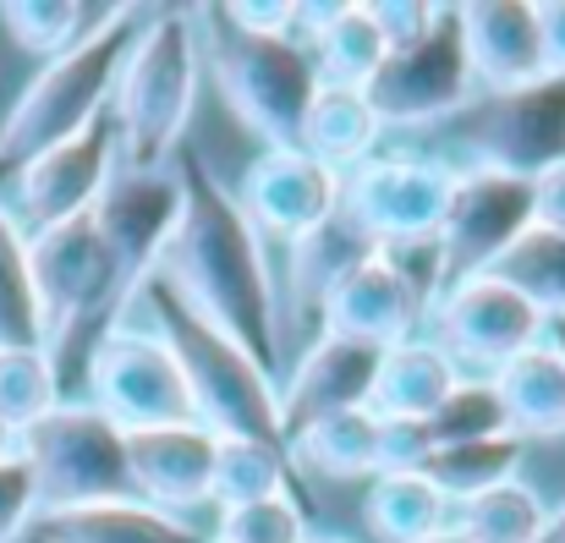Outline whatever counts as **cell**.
<instances>
[{
	"mask_svg": "<svg viewBox=\"0 0 565 543\" xmlns=\"http://www.w3.org/2000/svg\"><path fill=\"white\" fill-rule=\"evenodd\" d=\"M171 171L182 181V225L160 258V275L177 286L198 319H209L220 336H231L269 379L280 368V313L269 291V264L253 220L242 203L209 177L203 155L182 143L171 155Z\"/></svg>",
	"mask_w": 565,
	"mask_h": 543,
	"instance_id": "obj_1",
	"label": "cell"
},
{
	"mask_svg": "<svg viewBox=\"0 0 565 543\" xmlns=\"http://www.w3.org/2000/svg\"><path fill=\"white\" fill-rule=\"evenodd\" d=\"M132 302L149 308V330H154V336L166 341V352L177 358V373H182L188 401H192V417H198L209 434L286 450L280 379H269L231 336H220L209 319H198L160 269L138 286Z\"/></svg>",
	"mask_w": 565,
	"mask_h": 543,
	"instance_id": "obj_2",
	"label": "cell"
},
{
	"mask_svg": "<svg viewBox=\"0 0 565 543\" xmlns=\"http://www.w3.org/2000/svg\"><path fill=\"white\" fill-rule=\"evenodd\" d=\"M198 28L192 11H149L127 44L116 72L110 116L121 132V171H166L171 155L188 143L192 105H198Z\"/></svg>",
	"mask_w": 565,
	"mask_h": 543,
	"instance_id": "obj_3",
	"label": "cell"
},
{
	"mask_svg": "<svg viewBox=\"0 0 565 543\" xmlns=\"http://www.w3.org/2000/svg\"><path fill=\"white\" fill-rule=\"evenodd\" d=\"M143 11L121 6L94 39H83L77 50L44 61L28 88L17 94V105L0 121V181H11L28 160H39L44 149L77 138L83 127H94L110 110L116 94V72L127 61V44L138 33Z\"/></svg>",
	"mask_w": 565,
	"mask_h": 543,
	"instance_id": "obj_4",
	"label": "cell"
},
{
	"mask_svg": "<svg viewBox=\"0 0 565 543\" xmlns=\"http://www.w3.org/2000/svg\"><path fill=\"white\" fill-rule=\"evenodd\" d=\"M192 28H198V55H203L214 88L225 94V105L242 116V127H253L264 138V149H297L308 105L319 94L308 44L242 33L225 17V6L192 11Z\"/></svg>",
	"mask_w": 565,
	"mask_h": 543,
	"instance_id": "obj_5",
	"label": "cell"
},
{
	"mask_svg": "<svg viewBox=\"0 0 565 543\" xmlns=\"http://www.w3.org/2000/svg\"><path fill=\"white\" fill-rule=\"evenodd\" d=\"M17 456L33 472L39 511H72L99 500H132L127 434L88 401L50 406L33 428L17 434Z\"/></svg>",
	"mask_w": 565,
	"mask_h": 543,
	"instance_id": "obj_6",
	"label": "cell"
},
{
	"mask_svg": "<svg viewBox=\"0 0 565 543\" xmlns=\"http://www.w3.org/2000/svg\"><path fill=\"white\" fill-rule=\"evenodd\" d=\"M472 66L461 44V6H434V22L384 55L374 83L363 88L379 127H428L472 105Z\"/></svg>",
	"mask_w": 565,
	"mask_h": 543,
	"instance_id": "obj_7",
	"label": "cell"
},
{
	"mask_svg": "<svg viewBox=\"0 0 565 543\" xmlns=\"http://www.w3.org/2000/svg\"><path fill=\"white\" fill-rule=\"evenodd\" d=\"M83 401L99 406L121 434L198 423L192 417V401H188V384L177 373V358L166 352V341L154 330L127 324V319L94 347L88 379H83Z\"/></svg>",
	"mask_w": 565,
	"mask_h": 543,
	"instance_id": "obj_8",
	"label": "cell"
},
{
	"mask_svg": "<svg viewBox=\"0 0 565 543\" xmlns=\"http://www.w3.org/2000/svg\"><path fill=\"white\" fill-rule=\"evenodd\" d=\"M456 166L439 155H374L352 177H341V214L374 242L439 236V220L456 192Z\"/></svg>",
	"mask_w": 565,
	"mask_h": 543,
	"instance_id": "obj_9",
	"label": "cell"
},
{
	"mask_svg": "<svg viewBox=\"0 0 565 543\" xmlns=\"http://www.w3.org/2000/svg\"><path fill=\"white\" fill-rule=\"evenodd\" d=\"M467 166L533 181L565 155V77H539L527 88L483 94L461 127Z\"/></svg>",
	"mask_w": 565,
	"mask_h": 543,
	"instance_id": "obj_10",
	"label": "cell"
},
{
	"mask_svg": "<svg viewBox=\"0 0 565 543\" xmlns=\"http://www.w3.org/2000/svg\"><path fill=\"white\" fill-rule=\"evenodd\" d=\"M533 231V187L522 177L478 171L461 166L450 209L439 220V258H445V286L494 275V264Z\"/></svg>",
	"mask_w": 565,
	"mask_h": 543,
	"instance_id": "obj_11",
	"label": "cell"
},
{
	"mask_svg": "<svg viewBox=\"0 0 565 543\" xmlns=\"http://www.w3.org/2000/svg\"><path fill=\"white\" fill-rule=\"evenodd\" d=\"M116 166H121V132H116V116L105 110L94 127L44 149L11 177V220L22 225V236H33V231L88 214L105 181L116 177Z\"/></svg>",
	"mask_w": 565,
	"mask_h": 543,
	"instance_id": "obj_12",
	"label": "cell"
},
{
	"mask_svg": "<svg viewBox=\"0 0 565 543\" xmlns=\"http://www.w3.org/2000/svg\"><path fill=\"white\" fill-rule=\"evenodd\" d=\"M550 330V319L500 275H472L445 286L439 308H434V341L445 347V358L456 368H500L516 352L539 347Z\"/></svg>",
	"mask_w": 565,
	"mask_h": 543,
	"instance_id": "obj_13",
	"label": "cell"
},
{
	"mask_svg": "<svg viewBox=\"0 0 565 543\" xmlns=\"http://www.w3.org/2000/svg\"><path fill=\"white\" fill-rule=\"evenodd\" d=\"M88 220H94L127 297H138V286L160 269V258L182 225V181L171 166L166 171H121L116 166L99 203L88 209Z\"/></svg>",
	"mask_w": 565,
	"mask_h": 543,
	"instance_id": "obj_14",
	"label": "cell"
},
{
	"mask_svg": "<svg viewBox=\"0 0 565 543\" xmlns=\"http://www.w3.org/2000/svg\"><path fill=\"white\" fill-rule=\"evenodd\" d=\"M341 209V177L302 149H258L242 171V214L253 231L297 242Z\"/></svg>",
	"mask_w": 565,
	"mask_h": 543,
	"instance_id": "obj_15",
	"label": "cell"
},
{
	"mask_svg": "<svg viewBox=\"0 0 565 543\" xmlns=\"http://www.w3.org/2000/svg\"><path fill=\"white\" fill-rule=\"evenodd\" d=\"M214 445H220V434H209L203 423H171V428L127 434L132 500L171 511V517L203 505L209 489H214Z\"/></svg>",
	"mask_w": 565,
	"mask_h": 543,
	"instance_id": "obj_16",
	"label": "cell"
},
{
	"mask_svg": "<svg viewBox=\"0 0 565 543\" xmlns=\"http://www.w3.org/2000/svg\"><path fill=\"white\" fill-rule=\"evenodd\" d=\"M379 347H363V341H347V336H324L297 358L291 379L280 384V428L286 439L330 412H347V406H369V390H374L379 373Z\"/></svg>",
	"mask_w": 565,
	"mask_h": 543,
	"instance_id": "obj_17",
	"label": "cell"
},
{
	"mask_svg": "<svg viewBox=\"0 0 565 543\" xmlns=\"http://www.w3.org/2000/svg\"><path fill=\"white\" fill-rule=\"evenodd\" d=\"M423 319H428L423 302L412 297V286H406L379 253L369 264H358V269L330 291V302L319 308V330H324V336H347V341H363V347H379V352L412 341Z\"/></svg>",
	"mask_w": 565,
	"mask_h": 543,
	"instance_id": "obj_18",
	"label": "cell"
},
{
	"mask_svg": "<svg viewBox=\"0 0 565 543\" xmlns=\"http://www.w3.org/2000/svg\"><path fill=\"white\" fill-rule=\"evenodd\" d=\"M461 44H467L472 83L483 94H505V88H527V83L550 77L544 44H539V17L522 0L516 6L511 0L461 6Z\"/></svg>",
	"mask_w": 565,
	"mask_h": 543,
	"instance_id": "obj_19",
	"label": "cell"
},
{
	"mask_svg": "<svg viewBox=\"0 0 565 543\" xmlns=\"http://www.w3.org/2000/svg\"><path fill=\"white\" fill-rule=\"evenodd\" d=\"M297 39L313 55L324 88H369L384 66V39L369 6H297Z\"/></svg>",
	"mask_w": 565,
	"mask_h": 543,
	"instance_id": "obj_20",
	"label": "cell"
},
{
	"mask_svg": "<svg viewBox=\"0 0 565 543\" xmlns=\"http://www.w3.org/2000/svg\"><path fill=\"white\" fill-rule=\"evenodd\" d=\"M188 517L154 511L143 500H99V505H72V511H39L28 543H203Z\"/></svg>",
	"mask_w": 565,
	"mask_h": 543,
	"instance_id": "obj_21",
	"label": "cell"
},
{
	"mask_svg": "<svg viewBox=\"0 0 565 543\" xmlns=\"http://www.w3.org/2000/svg\"><path fill=\"white\" fill-rule=\"evenodd\" d=\"M456 384H461V368L445 358V347L434 336L428 341L412 336V341H401L379 358L369 412L379 423H428Z\"/></svg>",
	"mask_w": 565,
	"mask_h": 543,
	"instance_id": "obj_22",
	"label": "cell"
},
{
	"mask_svg": "<svg viewBox=\"0 0 565 543\" xmlns=\"http://www.w3.org/2000/svg\"><path fill=\"white\" fill-rule=\"evenodd\" d=\"M500 406H505V428L527 445V439H555L565 434V358L539 341L511 362H500L489 373Z\"/></svg>",
	"mask_w": 565,
	"mask_h": 543,
	"instance_id": "obj_23",
	"label": "cell"
},
{
	"mask_svg": "<svg viewBox=\"0 0 565 543\" xmlns=\"http://www.w3.org/2000/svg\"><path fill=\"white\" fill-rule=\"evenodd\" d=\"M379 138H384V127H379L369 94H358V88H324V83H319L297 149L313 155L324 171L352 177L358 166H369L379 155Z\"/></svg>",
	"mask_w": 565,
	"mask_h": 543,
	"instance_id": "obj_24",
	"label": "cell"
},
{
	"mask_svg": "<svg viewBox=\"0 0 565 543\" xmlns=\"http://www.w3.org/2000/svg\"><path fill=\"white\" fill-rule=\"evenodd\" d=\"M291 247V302L302 308V313H319L324 302H330V291L358 269V264H369L379 247L335 209L319 231H308V236H297V242H286Z\"/></svg>",
	"mask_w": 565,
	"mask_h": 543,
	"instance_id": "obj_25",
	"label": "cell"
},
{
	"mask_svg": "<svg viewBox=\"0 0 565 543\" xmlns=\"http://www.w3.org/2000/svg\"><path fill=\"white\" fill-rule=\"evenodd\" d=\"M286 456L319 478H379V417L369 406L330 412L286 439Z\"/></svg>",
	"mask_w": 565,
	"mask_h": 543,
	"instance_id": "obj_26",
	"label": "cell"
},
{
	"mask_svg": "<svg viewBox=\"0 0 565 543\" xmlns=\"http://www.w3.org/2000/svg\"><path fill=\"white\" fill-rule=\"evenodd\" d=\"M450 511L456 505L428 483V472H379V478H369L363 517H369V533L384 543H417L428 533H445Z\"/></svg>",
	"mask_w": 565,
	"mask_h": 543,
	"instance_id": "obj_27",
	"label": "cell"
},
{
	"mask_svg": "<svg viewBox=\"0 0 565 543\" xmlns=\"http://www.w3.org/2000/svg\"><path fill=\"white\" fill-rule=\"evenodd\" d=\"M516 461H522V439H516V434H494V439H467V445H439V450H428L423 472H428V483H434L450 505H461V500H472V494H483V489L511 483V478H516Z\"/></svg>",
	"mask_w": 565,
	"mask_h": 543,
	"instance_id": "obj_28",
	"label": "cell"
},
{
	"mask_svg": "<svg viewBox=\"0 0 565 543\" xmlns=\"http://www.w3.org/2000/svg\"><path fill=\"white\" fill-rule=\"evenodd\" d=\"M121 6H72V0H22V6H0V22L6 33L39 55V61H55L66 50H77L83 39H94Z\"/></svg>",
	"mask_w": 565,
	"mask_h": 543,
	"instance_id": "obj_29",
	"label": "cell"
},
{
	"mask_svg": "<svg viewBox=\"0 0 565 543\" xmlns=\"http://www.w3.org/2000/svg\"><path fill=\"white\" fill-rule=\"evenodd\" d=\"M544 522H550V505L516 478L500 489H483L450 511V528L467 543H539Z\"/></svg>",
	"mask_w": 565,
	"mask_h": 543,
	"instance_id": "obj_30",
	"label": "cell"
},
{
	"mask_svg": "<svg viewBox=\"0 0 565 543\" xmlns=\"http://www.w3.org/2000/svg\"><path fill=\"white\" fill-rule=\"evenodd\" d=\"M269 494H291V456L275 445H253V439H220L209 500L225 511V505H253Z\"/></svg>",
	"mask_w": 565,
	"mask_h": 543,
	"instance_id": "obj_31",
	"label": "cell"
},
{
	"mask_svg": "<svg viewBox=\"0 0 565 543\" xmlns=\"http://www.w3.org/2000/svg\"><path fill=\"white\" fill-rule=\"evenodd\" d=\"M500 280H511L550 324L565 319V236L555 231H527L500 264H494Z\"/></svg>",
	"mask_w": 565,
	"mask_h": 543,
	"instance_id": "obj_32",
	"label": "cell"
},
{
	"mask_svg": "<svg viewBox=\"0 0 565 543\" xmlns=\"http://www.w3.org/2000/svg\"><path fill=\"white\" fill-rule=\"evenodd\" d=\"M50 406H61V384L44 347H0V423L22 434Z\"/></svg>",
	"mask_w": 565,
	"mask_h": 543,
	"instance_id": "obj_33",
	"label": "cell"
},
{
	"mask_svg": "<svg viewBox=\"0 0 565 543\" xmlns=\"http://www.w3.org/2000/svg\"><path fill=\"white\" fill-rule=\"evenodd\" d=\"M0 347H39V308L28 280V236L0 203Z\"/></svg>",
	"mask_w": 565,
	"mask_h": 543,
	"instance_id": "obj_34",
	"label": "cell"
},
{
	"mask_svg": "<svg viewBox=\"0 0 565 543\" xmlns=\"http://www.w3.org/2000/svg\"><path fill=\"white\" fill-rule=\"evenodd\" d=\"M494 434H511L494 384L461 373V384H456V390L445 395V406L428 417V439H434V450H439V445H467V439H494Z\"/></svg>",
	"mask_w": 565,
	"mask_h": 543,
	"instance_id": "obj_35",
	"label": "cell"
},
{
	"mask_svg": "<svg viewBox=\"0 0 565 543\" xmlns=\"http://www.w3.org/2000/svg\"><path fill=\"white\" fill-rule=\"evenodd\" d=\"M220 543H302L308 539V511L297 505V494H269L253 505H225L214 533Z\"/></svg>",
	"mask_w": 565,
	"mask_h": 543,
	"instance_id": "obj_36",
	"label": "cell"
},
{
	"mask_svg": "<svg viewBox=\"0 0 565 543\" xmlns=\"http://www.w3.org/2000/svg\"><path fill=\"white\" fill-rule=\"evenodd\" d=\"M33 517H39V494H33V472H28V461L11 450L6 461H0V543H17L28 539V528H33Z\"/></svg>",
	"mask_w": 565,
	"mask_h": 543,
	"instance_id": "obj_37",
	"label": "cell"
},
{
	"mask_svg": "<svg viewBox=\"0 0 565 543\" xmlns=\"http://www.w3.org/2000/svg\"><path fill=\"white\" fill-rule=\"evenodd\" d=\"M374 11V28L379 39H384V55L390 50H401V44H412L428 22H434V6H412V0H395V6H369Z\"/></svg>",
	"mask_w": 565,
	"mask_h": 543,
	"instance_id": "obj_38",
	"label": "cell"
},
{
	"mask_svg": "<svg viewBox=\"0 0 565 543\" xmlns=\"http://www.w3.org/2000/svg\"><path fill=\"white\" fill-rule=\"evenodd\" d=\"M533 187V231H555L565 236V155L527 181Z\"/></svg>",
	"mask_w": 565,
	"mask_h": 543,
	"instance_id": "obj_39",
	"label": "cell"
},
{
	"mask_svg": "<svg viewBox=\"0 0 565 543\" xmlns=\"http://www.w3.org/2000/svg\"><path fill=\"white\" fill-rule=\"evenodd\" d=\"M533 17H539V44H544V66H550V77H565V0L555 6H533Z\"/></svg>",
	"mask_w": 565,
	"mask_h": 543,
	"instance_id": "obj_40",
	"label": "cell"
},
{
	"mask_svg": "<svg viewBox=\"0 0 565 543\" xmlns=\"http://www.w3.org/2000/svg\"><path fill=\"white\" fill-rule=\"evenodd\" d=\"M539 543H565V505L561 511H550V522H544V539Z\"/></svg>",
	"mask_w": 565,
	"mask_h": 543,
	"instance_id": "obj_41",
	"label": "cell"
},
{
	"mask_svg": "<svg viewBox=\"0 0 565 543\" xmlns=\"http://www.w3.org/2000/svg\"><path fill=\"white\" fill-rule=\"evenodd\" d=\"M544 341H550V347H555V352H561V358H565V319H555V324L544 330Z\"/></svg>",
	"mask_w": 565,
	"mask_h": 543,
	"instance_id": "obj_42",
	"label": "cell"
},
{
	"mask_svg": "<svg viewBox=\"0 0 565 543\" xmlns=\"http://www.w3.org/2000/svg\"><path fill=\"white\" fill-rule=\"evenodd\" d=\"M417 543H467L456 528H445V533H428V539H417Z\"/></svg>",
	"mask_w": 565,
	"mask_h": 543,
	"instance_id": "obj_43",
	"label": "cell"
},
{
	"mask_svg": "<svg viewBox=\"0 0 565 543\" xmlns=\"http://www.w3.org/2000/svg\"><path fill=\"white\" fill-rule=\"evenodd\" d=\"M11 450H17V434H11V428H6V423H0V461H6V456H11Z\"/></svg>",
	"mask_w": 565,
	"mask_h": 543,
	"instance_id": "obj_44",
	"label": "cell"
},
{
	"mask_svg": "<svg viewBox=\"0 0 565 543\" xmlns=\"http://www.w3.org/2000/svg\"><path fill=\"white\" fill-rule=\"evenodd\" d=\"M302 543H352V539H324V533H308Z\"/></svg>",
	"mask_w": 565,
	"mask_h": 543,
	"instance_id": "obj_45",
	"label": "cell"
},
{
	"mask_svg": "<svg viewBox=\"0 0 565 543\" xmlns=\"http://www.w3.org/2000/svg\"><path fill=\"white\" fill-rule=\"evenodd\" d=\"M203 543H220V539H203Z\"/></svg>",
	"mask_w": 565,
	"mask_h": 543,
	"instance_id": "obj_46",
	"label": "cell"
}]
</instances>
